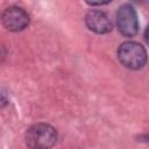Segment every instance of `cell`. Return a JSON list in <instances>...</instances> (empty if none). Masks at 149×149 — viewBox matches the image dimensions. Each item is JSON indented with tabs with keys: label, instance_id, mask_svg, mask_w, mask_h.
<instances>
[{
	"label": "cell",
	"instance_id": "3957f363",
	"mask_svg": "<svg viewBox=\"0 0 149 149\" xmlns=\"http://www.w3.org/2000/svg\"><path fill=\"white\" fill-rule=\"evenodd\" d=\"M116 26L119 31L127 37H133L139 31V20L134 7L129 3L121 5L116 10Z\"/></svg>",
	"mask_w": 149,
	"mask_h": 149
},
{
	"label": "cell",
	"instance_id": "5b68a950",
	"mask_svg": "<svg viewBox=\"0 0 149 149\" xmlns=\"http://www.w3.org/2000/svg\"><path fill=\"white\" fill-rule=\"evenodd\" d=\"M86 27L97 34H108L113 29V22L107 13L98 9L88 10L85 15Z\"/></svg>",
	"mask_w": 149,
	"mask_h": 149
},
{
	"label": "cell",
	"instance_id": "6da1fadb",
	"mask_svg": "<svg viewBox=\"0 0 149 149\" xmlns=\"http://www.w3.org/2000/svg\"><path fill=\"white\" fill-rule=\"evenodd\" d=\"M118 58L120 63L130 70H139L146 65L147 51L143 45L134 41H126L118 49Z\"/></svg>",
	"mask_w": 149,
	"mask_h": 149
},
{
	"label": "cell",
	"instance_id": "52a82bcc",
	"mask_svg": "<svg viewBox=\"0 0 149 149\" xmlns=\"http://www.w3.org/2000/svg\"><path fill=\"white\" fill-rule=\"evenodd\" d=\"M5 104H7V100H6L5 95L0 93V106H2V105H5Z\"/></svg>",
	"mask_w": 149,
	"mask_h": 149
},
{
	"label": "cell",
	"instance_id": "8992f818",
	"mask_svg": "<svg viewBox=\"0 0 149 149\" xmlns=\"http://www.w3.org/2000/svg\"><path fill=\"white\" fill-rule=\"evenodd\" d=\"M85 1L90 6H102V5L109 3L112 0H85Z\"/></svg>",
	"mask_w": 149,
	"mask_h": 149
},
{
	"label": "cell",
	"instance_id": "ba28073f",
	"mask_svg": "<svg viewBox=\"0 0 149 149\" xmlns=\"http://www.w3.org/2000/svg\"><path fill=\"white\" fill-rule=\"evenodd\" d=\"M133 1H135V2H140V1H142V0H133Z\"/></svg>",
	"mask_w": 149,
	"mask_h": 149
},
{
	"label": "cell",
	"instance_id": "7a4b0ae2",
	"mask_svg": "<svg viewBox=\"0 0 149 149\" xmlns=\"http://www.w3.org/2000/svg\"><path fill=\"white\" fill-rule=\"evenodd\" d=\"M57 141L56 129L47 123H36L28 128L26 133V142L30 148L47 149L51 148Z\"/></svg>",
	"mask_w": 149,
	"mask_h": 149
},
{
	"label": "cell",
	"instance_id": "277c9868",
	"mask_svg": "<svg viewBox=\"0 0 149 149\" xmlns=\"http://www.w3.org/2000/svg\"><path fill=\"white\" fill-rule=\"evenodd\" d=\"M1 22L7 30L21 31L29 24V15L23 8L10 6L2 12Z\"/></svg>",
	"mask_w": 149,
	"mask_h": 149
}]
</instances>
